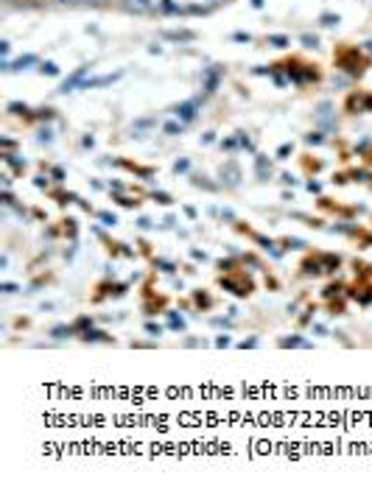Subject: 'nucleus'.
<instances>
[{
	"mask_svg": "<svg viewBox=\"0 0 372 489\" xmlns=\"http://www.w3.org/2000/svg\"><path fill=\"white\" fill-rule=\"evenodd\" d=\"M165 132H168V134H177V132H180V126H177V123H165Z\"/></svg>",
	"mask_w": 372,
	"mask_h": 489,
	"instance_id": "obj_7",
	"label": "nucleus"
},
{
	"mask_svg": "<svg viewBox=\"0 0 372 489\" xmlns=\"http://www.w3.org/2000/svg\"><path fill=\"white\" fill-rule=\"evenodd\" d=\"M43 73H48V76H56V73H59V67L48 62V65H43Z\"/></svg>",
	"mask_w": 372,
	"mask_h": 489,
	"instance_id": "obj_5",
	"label": "nucleus"
},
{
	"mask_svg": "<svg viewBox=\"0 0 372 489\" xmlns=\"http://www.w3.org/2000/svg\"><path fill=\"white\" fill-rule=\"evenodd\" d=\"M174 171H187V163H185V160H180V163L174 165Z\"/></svg>",
	"mask_w": 372,
	"mask_h": 489,
	"instance_id": "obj_10",
	"label": "nucleus"
},
{
	"mask_svg": "<svg viewBox=\"0 0 372 489\" xmlns=\"http://www.w3.org/2000/svg\"><path fill=\"white\" fill-rule=\"evenodd\" d=\"M124 6H126L129 11L146 14V11H151V9H154V0H124Z\"/></svg>",
	"mask_w": 372,
	"mask_h": 489,
	"instance_id": "obj_1",
	"label": "nucleus"
},
{
	"mask_svg": "<svg viewBox=\"0 0 372 489\" xmlns=\"http://www.w3.org/2000/svg\"><path fill=\"white\" fill-rule=\"evenodd\" d=\"M283 347H308L305 341H300V339H285L283 341Z\"/></svg>",
	"mask_w": 372,
	"mask_h": 489,
	"instance_id": "obj_4",
	"label": "nucleus"
},
{
	"mask_svg": "<svg viewBox=\"0 0 372 489\" xmlns=\"http://www.w3.org/2000/svg\"><path fill=\"white\" fill-rule=\"evenodd\" d=\"M177 115H180L182 121H193V115H196V104H182V106L177 109Z\"/></svg>",
	"mask_w": 372,
	"mask_h": 489,
	"instance_id": "obj_2",
	"label": "nucleus"
},
{
	"mask_svg": "<svg viewBox=\"0 0 372 489\" xmlns=\"http://www.w3.org/2000/svg\"><path fill=\"white\" fill-rule=\"evenodd\" d=\"M87 3H93V6H98V3H104V0H87Z\"/></svg>",
	"mask_w": 372,
	"mask_h": 489,
	"instance_id": "obj_12",
	"label": "nucleus"
},
{
	"mask_svg": "<svg viewBox=\"0 0 372 489\" xmlns=\"http://www.w3.org/2000/svg\"><path fill=\"white\" fill-rule=\"evenodd\" d=\"M285 43H288L285 37H272V45H278V48H285Z\"/></svg>",
	"mask_w": 372,
	"mask_h": 489,
	"instance_id": "obj_6",
	"label": "nucleus"
},
{
	"mask_svg": "<svg viewBox=\"0 0 372 489\" xmlns=\"http://www.w3.org/2000/svg\"><path fill=\"white\" fill-rule=\"evenodd\" d=\"M14 291H17V285H11V282L3 285V294H14Z\"/></svg>",
	"mask_w": 372,
	"mask_h": 489,
	"instance_id": "obj_8",
	"label": "nucleus"
},
{
	"mask_svg": "<svg viewBox=\"0 0 372 489\" xmlns=\"http://www.w3.org/2000/svg\"><path fill=\"white\" fill-rule=\"evenodd\" d=\"M252 3H255V6H263V0H252Z\"/></svg>",
	"mask_w": 372,
	"mask_h": 489,
	"instance_id": "obj_13",
	"label": "nucleus"
},
{
	"mask_svg": "<svg viewBox=\"0 0 372 489\" xmlns=\"http://www.w3.org/2000/svg\"><path fill=\"white\" fill-rule=\"evenodd\" d=\"M302 43L311 45V48H314V45H317V37H302Z\"/></svg>",
	"mask_w": 372,
	"mask_h": 489,
	"instance_id": "obj_11",
	"label": "nucleus"
},
{
	"mask_svg": "<svg viewBox=\"0 0 372 489\" xmlns=\"http://www.w3.org/2000/svg\"><path fill=\"white\" fill-rule=\"evenodd\" d=\"M62 3H76V0H62Z\"/></svg>",
	"mask_w": 372,
	"mask_h": 489,
	"instance_id": "obj_14",
	"label": "nucleus"
},
{
	"mask_svg": "<svg viewBox=\"0 0 372 489\" xmlns=\"http://www.w3.org/2000/svg\"><path fill=\"white\" fill-rule=\"evenodd\" d=\"M221 174H227V185H235V182H238V168H235V165H227V171L221 168Z\"/></svg>",
	"mask_w": 372,
	"mask_h": 489,
	"instance_id": "obj_3",
	"label": "nucleus"
},
{
	"mask_svg": "<svg viewBox=\"0 0 372 489\" xmlns=\"http://www.w3.org/2000/svg\"><path fill=\"white\" fill-rule=\"evenodd\" d=\"M84 339H93V341H98V339H104V333H98V330H93V333H87Z\"/></svg>",
	"mask_w": 372,
	"mask_h": 489,
	"instance_id": "obj_9",
	"label": "nucleus"
}]
</instances>
